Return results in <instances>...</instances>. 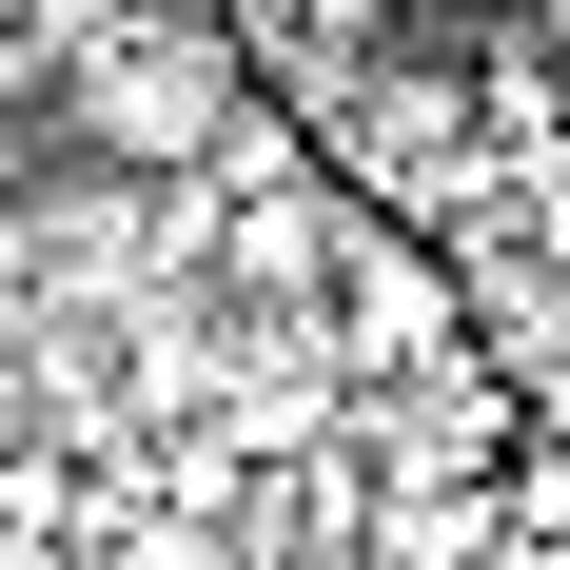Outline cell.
<instances>
[{
	"instance_id": "cell-2",
	"label": "cell",
	"mask_w": 570,
	"mask_h": 570,
	"mask_svg": "<svg viewBox=\"0 0 570 570\" xmlns=\"http://www.w3.org/2000/svg\"><path fill=\"white\" fill-rule=\"evenodd\" d=\"M512 20H531V40H551V79H570V0H512Z\"/></svg>"
},
{
	"instance_id": "cell-1",
	"label": "cell",
	"mask_w": 570,
	"mask_h": 570,
	"mask_svg": "<svg viewBox=\"0 0 570 570\" xmlns=\"http://www.w3.org/2000/svg\"><path fill=\"white\" fill-rule=\"evenodd\" d=\"M256 40H236L217 0H79L40 59V138L79 177H118V197H177V177H217L236 138H256Z\"/></svg>"
},
{
	"instance_id": "cell-3",
	"label": "cell",
	"mask_w": 570,
	"mask_h": 570,
	"mask_svg": "<svg viewBox=\"0 0 570 570\" xmlns=\"http://www.w3.org/2000/svg\"><path fill=\"white\" fill-rule=\"evenodd\" d=\"M394 20H512V0H394Z\"/></svg>"
}]
</instances>
